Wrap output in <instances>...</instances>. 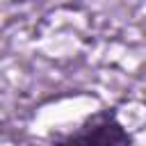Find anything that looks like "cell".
<instances>
[{"instance_id": "obj_1", "label": "cell", "mask_w": 146, "mask_h": 146, "mask_svg": "<svg viewBox=\"0 0 146 146\" xmlns=\"http://www.w3.org/2000/svg\"><path fill=\"white\" fill-rule=\"evenodd\" d=\"M132 139L128 130L116 121L114 114L100 112L89 119L82 128L57 141L55 146H130Z\"/></svg>"}]
</instances>
